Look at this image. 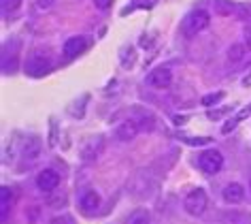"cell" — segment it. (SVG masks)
<instances>
[{
    "label": "cell",
    "mask_w": 251,
    "mask_h": 224,
    "mask_svg": "<svg viewBox=\"0 0 251 224\" xmlns=\"http://www.w3.org/2000/svg\"><path fill=\"white\" fill-rule=\"evenodd\" d=\"M181 28H183V34L187 39H192V36H196L198 32H202L204 28H209V13L202 9L192 11V13L183 20V26Z\"/></svg>",
    "instance_id": "6da1fadb"
},
{
    "label": "cell",
    "mask_w": 251,
    "mask_h": 224,
    "mask_svg": "<svg viewBox=\"0 0 251 224\" xmlns=\"http://www.w3.org/2000/svg\"><path fill=\"white\" fill-rule=\"evenodd\" d=\"M198 167L209 175H215V173L222 171L224 167V156L219 149H204L198 158Z\"/></svg>",
    "instance_id": "7a4b0ae2"
},
{
    "label": "cell",
    "mask_w": 251,
    "mask_h": 224,
    "mask_svg": "<svg viewBox=\"0 0 251 224\" xmlns=\"http://www.w3.org/2000/svg\"><path fill=\"white\" fill-rule=\"evenodd\" d=\"M206 203H209V198H206V192L202 188H196V190H192L190 195L185 196V211L190 216H202L204 214V209H206Z\"/></svg>",
    "instance_id": "3957f363"
},
{
    "label": "cell",
    "mask_w": 251,
    "mask_h": 224,
    "mask_svg": "<svg viewBox=\"0 0 251 224\" xmlns=\"http://www.w3.org/2000/svg\"><path fill=\"white\" fill-rule=\"evenodd\" d=\"M147 84L151 85V88H158V90H164L168 85L173 84V73L168 66H158L153 68L151 73L147 75Z\"/></svg>",
    "instance_id": "277c9868"
},
{
    "label": "cell",
    "mask_w": 251,
    "mask_h": 224,
    "mask_svg": "<svg viewBox=\"0 0 251 224\" xmlns=\"http://www.w3.org/2000/svg\"><path fill=\"white\" fill-rule=\"evenodd\" d=\"M51 71V60L45 56H34L26 62V75L28 77H43Z\"/></svg>",
    "instance_id": "5b68a950"
},
{
    "label": "cell",
    "mask_w": 251,
    "mask_h": 224,
    "mask_svg": "<svg viewBox=\"0 0 251 224\" xmlns=\"http://www.w3.org/2000/svg\"><path fill=\"white\" fill-rule=\"evenodd\" d=\"M85 47H87V39H85V36H71V39L64 43L62 52H64L66 60H73V58H77L79 54H83Z\"/></svg>",
    "instance_id": "8992f818"
},
{
    "label": "cell",
    "mask_w": 251,
    "mask_h": 224,
    "mask_svg": "<svg viewBox=\"0 0 251 224\" xmlns=\"http://www.w3.org/2000/svg\"><path fill=\"white\" fill-rule=\"evenodd\" d=\"M36 186H39V190H43V192H51L60 186V175L53 169H45L36 177Z\"/></svg>",
    "instance_id": "52a82bcc"
},
{
    "label": "cell",
    "mask_w": 251,
    "mask_h": 224,
    "mask_svg": "<svg viewBox=\"0 0 251 224\" xmlns=\"http://www.w3.org/2000/svg\"><path fill=\"white\" fill-rule=\"evenodd\" d=\"M136 133H139V124L132 122V120H126L117 126V139L119 141H132Z\"/></svg>",
    "instance_id": "ba28073f"
},
{
    "label": "cell",
    "mask_w": 251,
    "mask_h": 224,
    "mask_svg": "<svg viewBox=\"0 0 251 224\" xmlns=\"http://www.w3.org/2000/svg\"><path fill=\"white\" fill-rule=\"evenodd\" d=\"M222 196H224L226 203H241L243 198H245V190H243L241 184H228L224 188Z\"/></svg>",
    "instance_id": "9c48e42d"
},
{
    "label": "cell",
    "mask_w": 251,
    "mask_h": 224,
    "mask_svg": "<svg viewBox=\"0 0 251 224\" xmlns=\"http://www.w3.org/2000/svg\"><path fill=\"white\" fill-rule=\"evenodd\" d=\"M79 205H81V209H83L85 214H94V211L100 207V196H98V192H94V190L85 192V195L81 196Z\"/></svg>",
    "instance_id": "30bf717a"
},
{
    "label": "cell",
    "mask_w": 251,
    "mask_h": 224,
    "mask_svg": "<svg viewBox=\"0 0 251 224\" xmlns=\"http://www.w3.org/2000/svg\"><path fill=\"white\" fill-rule=\"evenodd\" d=\"M100 145H102V137H92V139L83 145V149H81V158L83 160H94L98 156Z\"/></svg>",
    "instance_id": "8fae6325"
},
{
    "label": "cell",
    "mask_w": 251,
    "mask_h": 224,
    "mask_svg": "<svg viewBox=\"0 0 251 224\" xmlns=\"http://www.w3.org/2000/svg\"><path fill=\"white\" fill-rule=\"evenodd\" d=\"M13 201V192H11L7 186H2V190H0V205H2V220H7L9 216V203Z\"/></svg>",
    "instance_id": "7c38bea8"
},
{
    "label": "cell",
    "mask_w": 251,
    "mask_h": 224,
    "mask_svg": "<svg viewBox=\"0 0 251 224\" xmlns=\"http://www.w3.org/2000/svg\"><path fill=\"white\" fill-rule=\"evenodd\" d=\"M128 224H151V216L145 209H136L132 211V216L128 218Z\"/></svg>",
    "instance_id": "4fadbf2b"
},
{
    "label": "cell",
    "mask_w": 251,
    "mask_h": 224,
    "mask_svg": "<svg viewBox=\"0 0 251 224\" xmlns=\"http://www.w3.org/2000/svg\"><path fill=\"white\" fill-rule=\"evenodd\" d=\"M243 54H245V47L241 45V43H236V45H232V47L228 49V58H230V62H241Z\"/></svg>",
    "instance_id": "5bb4252c"
},
{
    "label": "cell",
    "mask_w": 251,
    "mask_h": 224,
    "mask_svg": "<svg viewBox=\"0 0 251 224\" xmlns=\"http://www.w3.org/2000/svg\"><path fill=\"white\" fill-rule=\"evenodd\" d=\"M224 98V92H213V94H206L204 98H202V105H206V107H209V105H213V103H219Z\"/></svg>",
    "instance_id": "9a60e30c"
},
{
    "label": "cell",
    "mask_w": 251,
    "mask_h": 224,
    "mask_svg": "<svg viewBox=\"0 0 251 224\" xmlns=\"http://www.w3.org/2000/svg\"><path fill=\"white\" fill-rule=\"evenodd\" d=\"M185 143H190V145H209L211 139L209 137H198V139H183Z\"/></svg>",
    "instance_id": "2e32d148"
},
{
    "label": "cell",
    "mask_w": 251,
    "mask_h": 224,
    "mask_svg": "<svg viewBox=\"0 0 251 224\" xmlns=\"http://www.w3.org/2000/svg\"><path fill=\"white\" fill-rule=\"evenodd\" d=\"M22 4V0H2V9L4 11H15Z\"/></svg>",
    "instance_id": "e0dca14e"
},
{
    "label": "cell",
    "mask_w": 251,
    "mask_h": 224,
    "mask_svg": "<svg viewBox=\"0 0 251 224\" xmlns=\"http://www.w3.org/2000/svg\"><path fill=\"white\" fill-rule=\"evenodd\" d=\"M49 224H73V218L71 216H62V218H55Z\"/></svg>",
    "instance_id": "ac0fdd59"
},
{
    "label": "cell",
    "mask_w": 251,
    "mask_h": 224,
    "mask_svg": "<svg viewBox=\"0 0 251 224\" xmlns=\"http://www.w3.org/2000/svg\"><path fill=\"white\" fill-rule=\"evenodd\" d=\"M94 4H96L98 9H102V11H104V9H109L111 4H113V0H94Z\"/></svg>",
    "instance_id": "d6986e66"
},
{
    "label": "cell",
    "mask_w": 251,
    "mask_h": 224,
    "mask_svg": "<svg viewBox=\"0 0 251 224\" xmlns=\"http://www.w3.org/2000/svg\"><path fill=\"white\" fill-rule=\"evenodd\" d=\"M249 113H251V105H249V107H245V109L241 111V113H238V115H236V122H241V120H245V117H247Z\"/></svg>",
    "instance_id": "ffe728a7"
},
{
    "label": "cell",
    "mask_w": 251,
    "mask_h": 224,
    "mask_svg": "<svg viewBox=\"0 0 251 224\" xmlns=\"http://www.w3.org/2000/svg\"><path fill=\"white\" fill-rule=\"evenodd\" d=\"M53 2H55V0H36V4H39L41 9H49Z\"/></svg>",
    "instance_id": "44dd1931"
},
{
    "label": "cell",
    "mask_w": 251,
    "mask_h": 224,
    "mask_svg": "<svg viewBox=\"0 0 251 224\" xmlns=\"http://www.w3.org/2000/svg\"><path fill=\"white\" fill-rule=\"evenodd\" d=\"M51 128H53V130H51V141H49V143H51V145H55V122H53V120H51Z\"/></svg>",
    "instance_id": "7402d4cb"
},
{
    "label": "cell",
    "mask_w": 251,
    "mask_h": 224,
    "mask_svg": "<svg viewBox=\"0 0 251 224\" xmlns=\"http://www.w3.org/2000/svg\"><path fill=\"white\" fill-rule=\"evenodd\" d=\"M249 186H251V184H249Z\"/></svg>",
    "instance_id": "603a6c76"
}]
</instances>
